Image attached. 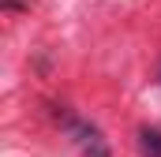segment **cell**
Wrapping results in <instances>:
<instances>
[{
    "mask_svg": "<svg viewBox=\"0 0 161 157\" xmlns=\"http://www.w3.org/2000/svg\"><path fill=\"white\" fill-rule=\"evenodd\" d=\"M56 116H60L68 138L79 146L82 157H109V142H105V135H101L90 120H79V116H71V112H56Z\"/></svg>",
    "mask_w": 161,
    "mask_h": 157,
    "instance_id": "obj_1",
    "label": "cell"
},
{
    "mask_svg": "<svg viewBox=\"0 0 161 157\" xmlns=\"http://www.w3.org/2000/svg\"><path fill=\"white\" fill-rule=\"evenodd\" d=\"M139 150H142V157H161V131L158 127L139 131Z\"/></svg>",
    "mask_w": 161,
    "mask_h": 157,
    "instance_id": "obj_2",
    "label": "cell"
}]
</instances>
